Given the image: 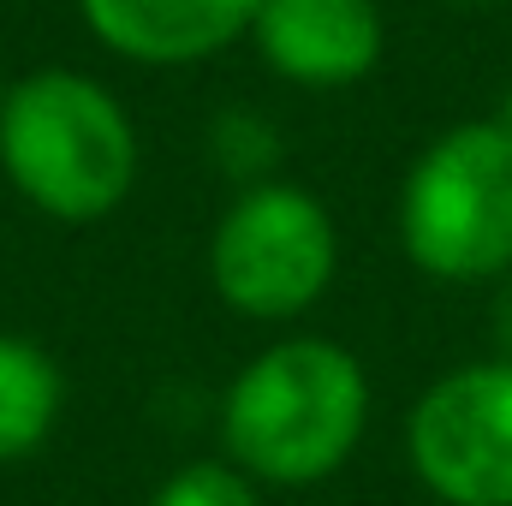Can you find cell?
I'll return each instance as SVG.
<instances>
[{
	"instance_id": "cell-1",
	"label": "cell",
	"mask_w": 512,
	"mask_h": 506,
	"mask_svg": "<svg viewBox=\"0 0 512 506\" xmlns=\"http://www.w3.org/2000/svg\"><path fill=\"white\" fill-rule=\"evenodd\" d=\"M376 387L352 346L280 334L221 393V459L262 489H316L352 465Z\"/></svg>"
},
{
	"instance_id": "cell-2",
	"label": "cell",
	"mask_w": 512,
	"mask_h": 506,
	"mask_svg": "<svg viewBox=\"0 0 512 506\" xmlns=\"http://www.w3.org/2000/svg\"><path fill=\"white\" fill-rule=\"evenodd\" d=\"M137 167V126L102 78L78 66H36L12 78L0 108V173L36 215L60 227L108 221L137 191Z\"/></svg>"
},
{
	"instance_id": "cell-3",
	"label": "cell",
	"mask_w": 512,
	"mask_h": 506,
	"mask_svg": "<svg viewBox=\"0 0 512 506\" xmlns=\"http://www.w3.org/2000/svg\"><path fill=\"white\" fill-rule=\"evenodd\" d=\"M399 251L441 286H489L512 274V131L459 120L417 149L399 179Z\"/></svg>"
},
{
	"instance_id": "cell-4",
	"label": "cell",
	"mask_w": 512,
	"mask_h": 506,
	"mask_svg": "<svg viewBox=\"0 0 512 506\" xmlns=\"http://www.w3.org/2000/svg\"><path fill=\"white\" fill-rule=\"evenodd\" d=\"M340 274L334 209L292 179L239 185L209 233V286L245 322H292L328 298Z\"/></svg>"
},
{
	"instance_id": "cell-5",
	"label": "cell",
	"mask_w": 512,
	"mask_h": 506,
	"mask_svg": "<svg viewBox=\"0 0 512 506\" xmlns=\"http://www.w3.org/2000/svg\"><path fill=\"white\" fill-rule=\"evenodd\" d=\"M405 459L441 506H512V352L429 381L405 411Z\"/></svg>"
},
{
	"instance_id": "cell-6",
	"label": "cell",
	"mask_w": 512,
	"mask_h": 506,
	"mask_svg": "<svg viewBox=\"0 0 512 506\" xmlns=\"http://www.w3.org/2000/svg\"><path fill=\"white\" fill-rule=\"evenodd\" d=\"M251 42L292 90H352L382 66L387 24L376 0H262Z\"/></svg>"
},
{
	"instance_id": "cell-7",
	"label": "cell",
	"mask_w": 512,
	"mask_h": 506,
	"mask_svg": "<svg viewBox=\"0 0 512 506\" xmlns=\"http://www.w3.org/2000/svg\"><path fill=\"white\" fill-rule=\"evenodd\" d=\"M262 0H78L90 36L131 66H197L251 36Z\"/></svg>"
},
{
	"instance_id": "cell-8",
	"label": "cell",
	"mask_w": 512,
	"mask_h": 506,
	"mask_svg": "<svg viewBox=\"0 0 512 506\" xmlns=\"http://www.w3.org/2000/svg\"><path fill=\"white\" fill-rule=\"evenodd\" d=\"M66 411V376L48 346L0 334V471L30 459Z\"/></svg>"
},
{
	"instance_id": "cell-9",
	"label": "cell",
	"mask_w": 512,
	"mask_h": 506,
	"mask_svg": "<svg viewBox=\"0 0 512 506\" xmlns=\"http://www.w3.org/2000/svg\"><path fill=\"white\" fill-rule=\"evenodd\" d=\"M209 155L227 179L256 185V179H274V161H280V137L274 126L256 114V108H227L215 131H209Z\"/></svg>"
},
{
	"instance_id": "cell-10",
	"label": "cell",
	"mask_w": 512,
	"mask_h": 506,
	"mask_svg": "<svg viewBox=\"0 0 512 506\" xmlns=\"http://www.w3.org/2000/svg\"><path fill=\"white\" fill-rule=\"evenodd\" d=\"M149 506H262V483L233 459H191L149 495Z\"/></svg>"
},
{
	"instance_id": "cell-11",
	"label": "cell",
	"mask_w": 512,
	"mask_h": 506,
	"mask_svg": "<svg viewBox=\"0 0 512 506\" xmlns=\"http://www.w3.org/2000/svg\"><path fill=\"white\" fill-rule=\"evenodd\" d=\"M495 120H501V126L512 131V84H507V96H501V114H495Z\"/></svg>"
},
{
	"instance_id": "cell-12",
	"label": "cell",
	"mask_w": 512,
	"mask_h": 506,
	"mask_svg": "<svg viewBox=\"0 0 512 506\" xmlns=\"http://www.w3.org/2000/svg\"><path fill=\"white\" fill-rule=\"evenodd\" d=\"M6 90H12V78H6V72H0V108H6Z\"/></svg>"
}]
</instances>
